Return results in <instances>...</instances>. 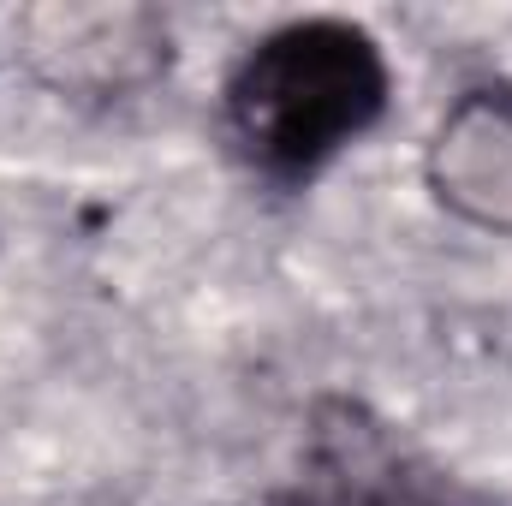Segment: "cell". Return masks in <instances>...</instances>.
Here are the masks:
<instances>
[{"mask_svg": "<svg viewBox=\"0 0 512 506\" xmlns=\"http://www.w3.org/2000/svg\"><path fill=\"white\" fill-rule=\"evenodd\" d=\"M393 102L382 42L352 18H292L239 54L221 90L233 155L268 185H310Z\"/></svg>", "mask_w": 512, "mask_h": 506, "instance_id": "obj_1", "label": "cell"}, {"mask_svg": "<svg viewBox=\"0 0 512 506\" xmlns=\"http://www.w3.org/2000/svg\"><path fill=\"white\" fill-rule=\"evenodd\" d=\"M268 506H441V483L387 417L334 393L310 411L304 465Z\"/></svg>", "mask_w": 512, "mask_h": 506, "instance_id": "obj_2", "label": "cell"}, {"mask_svg": "<svg viewBox=\"0 0 512 506\" xmlns=\"http://www.w3.org/2000/svg\"><path fill=\"white\" fill-rule=\"evenodd\" d=\"M429 191L471 227L512 233V84H477L441 114Z\"/></svg>", "mask_w": 512, "mask_h": 506, "instance_id": "obj_3", "label": "cell"}]
</instances>
